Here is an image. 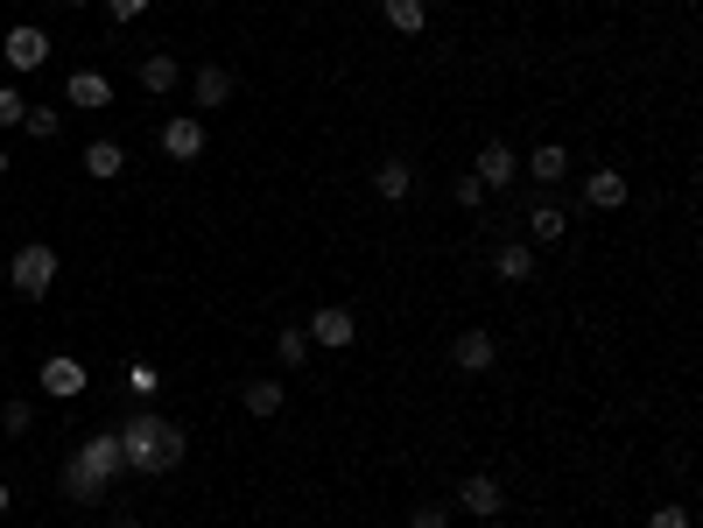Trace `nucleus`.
<instances>
[{
	"instance_id": "nucleus-1",
	"label": "nucleus",
	"mask_w": 703,
	"mask_h": 528,
	"mask_svg": "<svg viewBox=\"0 0 703 528\" xmlns=\"http://www.w3.org/2000/svg\"><path fill=\"white\" fill-rule=\"evenodd\" d=\"M120 458H127V473H141V479H156V473H177L183 465V451H190V437H183V423H169V416H156V409H135L120 430Z\"/></svg>"
},
{
	"instance_id": "nucleus-2",
	"label": "nucleus",
	"mask_w": 703,
	"mask_h": 528,
	"mask_svg": "<svg viewBox=\"0 0 703 528\" xmlns=\"http://www.w3.org/2000/svg\"><path fill=\"white\" fill-rule=\"evenodd\" d=\"M8 282H14L22 296H43L50 282H56V247H43V240H29V247L8 261Z\"/></svg>"
},
{
	"instance_id": "nucleus-3",
	"label": "nucleus",
	"mask_w": 703,
	"mask_h": 528,
	"mask_svg": "<svg viewBox=\"0 0 703 528\" xmlns=\"http://www.w3.org/2000/svg\"><path fill=\"white\" fill-rule=\"evenodd\" d=\"M450 360H458V373H492V360H500V338H492L486 325H471L450 338Z\"/></svg>"
},
{
	"instance_id": "nucleus-4",
	"label": "nucleus",
	"mask_w": 703,
	"mask_h": 528,
	"mask_svg": "<svg viewBox=\"0 0 703 528\" xmlns=\"http://www.w3.org/2000/svg\"><path fill=\"white\" fill-rule=\"evenodd\" d=\"M458 507H465V515H479V521H492L507 507V486L492 479V473H465L458 479Z\"/></svg>"
},
{
	"instance_id": "nucleus-5",
	"label": "nucleus",
	"mask_w": 703,
	"mask_h": 528,
	"mask_svg": "<svg viewBox=\"0 0 703 528\" xmlns=\"http://www.w3.org/2000/svg\"><path fill=\"white\" fill-rule=\"evenodd\" d=\"M162 156L169 162H198L204 156V120H198V113H177V120L162 127Z\"/></svg>"
},
{
	"instance_id": "nucleus-6",
	"label": "nucleus",
	"mask_w": 703,
	"mask_h": 528,
	"mask_svg": "<svg viewBox=\"0 0 703 528\" xmlns=\"http://www.w3.org/2000/svg\"><path fill=\"white\" fill-rule=\"evenodd\" d=\"M302 331H310V346H352V338H359V317H352L345 304H324Z\"/></svg>"
},
{
	"instance_id": "nucleus-7",
	"label": "nucleus",
	"mask_w": 703,
	"mask_h": 528,
	"mask_svg": "<svg viewBox=\"0 0 703 528\" xmlns=\"http://www.w3.org/2000/svg\"><path fill=\"white\" fill-rule=\"evenodd\" d=\"M471 177H479L486 191H507V183L521 177V156H514L507 141H486V148H479V169H471Z\"/></svg>"
},
{
	"instance_id": "nucleus-8",
	"label": "nucleus",
	"mask_w": 703,
	"mask_h": 528,
	"mask_svg": "<svg viewBox=\"0 0 703 528\" xmlns=\"http://www.w3.org/2000/svg\"><path fill=\"white\" fill-rule=\"evenodd\" d=\"M569 233V212L556 198H535L528 204V247H556V240Z\"/></svg>"
},
{
	"instance_id": "nucleus-9",
	"label": "nucleus",
	"mask_w": 703,
	"mask_h": 528,
	"mask_svg": "<svg viewBox=\"0 0 703 528\" xmlns=\"http://www.w3.org/2000/svg\"><path fill=\"white\" fill-rule=\"evenodd\" d=\"M0 56H8L14 71H43L50 35H43V29H8V35H0Z\"/></svg>"
},
{
	"instance_id": "nucleus-10",
	"label": "nucleus",
	"mask_w": 703,
	"mask_h": 528,
	"mask_svg": "<svg viewBox=\"0 0 703 528\" xmlns=\"http://www.w3.org/2000/svg\"><path fill=\"white\" fill-rule=\"evenodd\" d=\"M71 458H78V465H85V473L99 479V486H106L113 473H127V458H120V437H85L78 451H71Z\"/></svg>"
},
{
	"instance_id": "nucleus-11",
	"label": "nucleus",
	"mask_w": 703,
	"mask_h": 528,
	"mask_svg": "<svg viewBox=\"0 0 703 528\" xmlns=\"http://www.w3.org/2000/svg\"><path fill=\"white\" fill-rule=\"evenodd\" d=\"M521 169L548 191V183H563V177H569V148H563V141H542V148H528V156H521Z\"/></svg>"
},
{
	"instance_id": "nucleus-12",
	"label": "nucleus",
	"mask_w": 703,
	"mask_h": 528,
	"mask_svg": "<svg viewBox=\"0 0 703 528\" xmlns=\"http://www.w3.org/2000/svg\"><path fill=\"white\" fill-rule=\"evenodd\" d=\"M584 204H592V212H619V204H626V177H619V169H592V177H584Z\"/></svg>"
},
{
	"instance_id": "nucleus-13",
	"label": "nucleus",
	"mask_w": 703,
	"mask_h": 528,
	"mask_svg": "<svg viewBox=\"0 0 703 528\" xmlns=\"http://www.w3.org/2000/svg\"><path fill=\"white\" fill-rule=\"evenodd\" d=\"M64 99H71V106H92V113H99V106H113V78H106V71H71Z\"/></svg>"
},
{
	"instance_id": "nucleus-14",
	"label": "nucleus",
	"mask_w": 703,
	"mask_h": 528,
	"mask_svg": "<svg viewBox=\"0 0 703 528\" xmlns=\"http://www.w3.org/2000/svg\"><path fill=\"white\" fill-rule=\"evenodd\" d=\"M43 394H56V402H71V394H85V367L78 360H43Z\"/></svg>"
},
{
	"instance_id": "nucleus-15",
	"label": "nucleus",
	"mask_w": 703,
	"mask_h": 528,
	"mask_svg": "<svg viewBox=\"0 0 703 528\" xmlns=\"http://www.w3.org/2000/svg\"><path fill=\"white\" fill-rule=\"evenodd\" d=\"M492 275H500V282H528V275H535V247H528V240L492 247Z\"/></svg>"
},
{
	"instance_id": "nucleus-16",
	"label": "nucleus",
	"mask_w": 703,
	"mask_h": 528,
	"mask_svg": "<svg viewBox=\"0 0 703 528\" xmlns=\"http://www.w3.org/2000/svg\"><path fill=\"white\" fill-rule=\"evenodd\" d=\"M190 99H198V106H225V99H233V71H225V64H204L198 78H190Z\"/></svg>"
},
{
	"instance_id": "nucleus-17",
	"label": "nucleus",
	"mask_w": 703,
	"mask_h": 528,
	"mask_svg": "<svg viewBox=\"0 0 703 528\" xmlns=\"http://www.w3.org/2000/svg\"><path fill=\"white\" fill-rule=\"evenodd\" d=\"M373 191H380V198H387V204H402V198L415 191V169H408L402 156H387V162H380V169H373Z\"/></svg>"
},
{
	"instance_id": "nucleus-18",
	"label": "nucleus",
	"mask_w": 703,
	"mask_h": 528,
	"mask_svg": "<svg viewBox=\"0 0 703 528\" xmlns=\"http://www.w3.org/2000/svg\"><path fill=\"white\" fill-rule=\"evenodd\" d=\"M177 85H183L177 56H141V92H156V99H162V92H177Z\"/></svg>"
},
{
	"instance_id": "nucleus-19",
	"label": "nucleus",
	"mask_w": 703,
	"mask_h": 528,
	"mask_svg": "<svg viewBox=\"0 0 703 528\" xmlns=\"http://www.w3.org/2000/svg\"><path fill=\"white\" fill-rule=\"evenodd\" d=\"M120 169H127V148H120V141H92V148H85V177L106 183V177H120Z\"/></svg>"
},
{
	"instance_id": "nucleus-20",
	"label": "nucleus",
	"mask_w": 703,
	"mask_h": 528,
	"mask_svg": "<svg viewBox=\"0 0 703 528\" xmlns=\"http://www.w3.org/2000/svg\"><path fill=\"white\" fill-rule=\"evenodd\" d=\"M380 14H387V29H402V35H415L429 22V0H380Z\"/></svg>"
},
{
	"instance_id": "nucleus-21",
	"label": "nucleus",
	"mask_w": 703,
	"mask_h": 528,
	"mask_svg": "<svg viewBox=\"0 0 703 528\" xmlns=\"http://www.w3.org/2000/svg\"><path fill=\"white\" fill-rule=\"evenodd\" d=\"M239 402H246V416H275V409H281V381H246Z\"/></svg>"
},
{
	"instance_id": "nucleus-22",
	"label": "nucleus",
	"mask_w": 703,
	"mask_h": 528,
	"mask_svg": "<svg viewBox=\"0 0 703 528\" xmlns=\"http://www.w3.org/2000/svg\"><path fill=\"white\" fill-rule=\"evenodd\" d=\"M99 494H106V486L92 479V473H85L78 458H71V465H64V500H78V507H92V500H99Z\"/></svg>"
},
{
	"instance_id": "nucleus-23",
	"label": "nucleus",
	"mask_w": 703,
	"mask_h": 528,
	"mask_svg": "<svg viewBox=\"0 0 703 528\" xmlns=\"http://www.w3.org/2000/svg\"><path fill=\"white\" fill-rule=\"evenodd\" d=\"M275 360H281V367H289V373H296L302 360H310V331H302V325H289V331H281V338H275Z\"/></svg>"
},
{
	"instance_id": "nucleus-24",
	"label": "nucleus",
	"mask_w": 703,
	"mask_h": 528,
	"mask_svg": "<svg viewBox=\"0 0 703 528\" xmlns=\"http://www.w3.org/2000/svg\"><path fill=\"white\" fill-rule=\"evenodd\" d=\"M22 127H29L35 141H56V135H64V113H56V106H29V113H22Z\"/></svg>"
},
{
	"instance_id": "nucleus-25",
	"label": "nucleus",
	"mask_w": 703,
	"mask_h": 528,
	"mask_svg": "<svg viewBox=\"0 0 703 528\" xmlns=\"http://www.w3.org/2000/svg\"><path fill=\"white\" fill-rule=\"evenodd\" d=\"M450 198H458V204H465V212H479V204H486V183H479V177H471V169H465V177H458V183H450Z\"/></svg>"
},
{
	"instance_id": "nucleus-26",
	"label": "nucleus",
	"mask_w": 703,
	"mask_h": 528,
	"mask_svg": "<svg viewBox=\"0 0 703 528\" xmlns=\"http://www.w3.org/2000/svg\"><path fill=\"white\" fill-rule=\"evenodd\" d=\"M127 388H135V394H141V402H148V394H156V388H162V373H156V367H148V360H135V367H127Z\"/></svg>"
},
{
	"instance_id": "nucleus-27",
	"label": "nucleus",
	"mask_w": 703,
	"mask_h": 528,
	"mask_svg": "<svg viewBox=\"0 0 703 528\" xmlns=\"http://www.w3.org/2000/svg\"><path fill=\"white\" fill-rule=\"evenodd\" d=\"M408 528H450V507H444V500H423V507L408 515Z\"/></svg>"
},
{
	"instance_id": "nucleus-28",
	"label": "nucleus",
	"mask_w": 703,
	"mask_h": 528,
	"mask_svg": "<svg viewBox=\"0 0 703 528\" xmlns=\"http://www.w3.org/2000/svg\"><path fill=\"white\" fill-rule=\"evenodd\" d=\"M22 113H29V99L14 85H0V127H22Z\"/></svg>"
},
{
	"instance_id": "nucleus-29",
	"label": "nucleus",
	"mask_w": 703,
	"mask_h": 528,
	"mask_svg": "<svg viewBox=\"0 0 703 528\" xmlns=\"http://www.w3.org/2000/svg\"><path fill=\"white\" fill-rule=\"evenodd\" d=\"M648 528H690V507H675V500H661L654 515H648Z\"/></svg>"
},
{
	"instance_id": "nucleus-30",
	"label": "nucleus",
	"mask_w": 703,
	"mask_h": 528,
	"mask_svg": "<svg viewBox=\"0 0 703 528\" xmlns=\"http://www.w3.org/2000/svg\"><path fill=\"white\" fill-rule=\"evenodd\" d=\"M29 423H35V409H29V402H8V409H0V430H14V437H22Z\"/></svg>"
},
{
	"instance_id": "nucleus-31",
	"label": "nucleus",
	"mask_w": 703,
	"mask_h": 528,
	"mask_svg": "<svg viewBox=\"0 0 703 528\" xmlns=\"http://www.w3.org/2000/svg\"><path fill=\"white\" fill-rule=\"evenodd\" d=\"M113 8V22H135V14H148V0H106Z\"/></svg>"
},
{
	"instance_id": "nucleus-32",
	"label": "nucleus",
	"mask_w": 703,
	"mask_h": 528,
	"mask_svg": "<svg viewBox=\"0 0 703 528\" xmlns=\"http://www.w3.org/2000/svg\"><path fill=\"white\" fill-rule=\"evenodd\" d=\"M106 528H135V515H113V521H106Z\"/></svg>"
},
{
	"instance_id": "nucleus-33",
	"label": "nucleus",
	"mask_w": 703,
	"mask_h": 528,
	"mask_svg": "<svg viewBox=\"0 0 703 528\" xmlns=\"http://www.w3.org/2000/svg\"><path fill=\"white\" fill-rule=\"evenodd\" d=\"M0 515H8V473H0Z\"/></svg>"
},
{
	"instance_id": "nucleus-34",
	"label": "nucleus",
	"mask_w": 703,
	"mask_h": 528,
	"mask_svg": "<svg viewBox=\"0 0 703 528\" xmlns=\"http://www.w3.org/2000/svg\"><path fill=\"white\" fill-rule=\"evenodd\" d=\"M0 177H8V148H0Z\"/></svg>"
},
{
	"instance_id": "nucleus-35",
	"label": "nucleus",
	"mask_w": 703,
	"mask_h": 528,
	"mask_svg": "<svg viewBox=\"0 0 703 528\" xmlns=\"http://www.w3.org/2000/svg\"><path fill=\"white\" fill-rule=\"evenodd\" d=\"M64 8H92V0H64Z\"/></svg>"
}]
</instances>
